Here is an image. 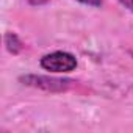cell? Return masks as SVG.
Instances as JSON below:
<instances>
[{
	"instance_id": "obj_1",
	"label": "cell",
	"mask_w": 133,
	"mask_h": 133,
	"mask_svg": "<svg viewBox=\"0 0 133 133\" xmlns=\"http://www.w3.org/2000/svg\"><path fill=\"white\" fill-rule=\"evenodd\" d=\"M39 64L44 71L55 72V74H68V72H72L77 69L78 61H77L75 55H72L69 52L56 50V52L44 55L41 58Z\"/></svg>"
},
{
	"instance_id": "obj_2",
	"label": "cell",
	"mask_w": 133,
	"mask_h": 133,
	"mask_svg": "<svg viewBox=\"0 0 133 133\" xmlns=\"http://www.w3.org/2000/svg\"><path fill=\"white\" fill-rule=\"evenodd\" d=\"M19 82L25 86L36 88L45 92H64L72 85V80H68V78H56L50 75H36V74L21 75Z\"/></svg>"
},
{
	"instance_id": "obj_3",
	"label": "cell",
	"mask_w": 133,
	"mask_h": 133,
	"mask_svg": "<svg viewBox=\"0 0 133 133\" xmlns=\"http://www.w3.org/2000/svg\"><path fill=\"white\" fill-rule=\"evenodd\" d=\"M3 44H5V47H6V50L11 53V55H19L22 50H24V42H22V39L16 35V33H13V31H6L5 33V36H3Z\"/></svg>"
},
{
	"instance_id": "obj_4",
	"label": "cell",
	"mask_w": 133,
	"mask_h": 133,
	"mask_svg": "<svg viewBox=\"0 0 133 133\" xmlns=\"http://www.w3.org/2000/svg\"><path fill=\"white\" fill-rule=\"evenodd\" d=\"M75 2L88 5V6H92V8H100L103 5V0H75Z\"/></svg>"
},
{
	"instance_id": "obj_5",
	"label": "cell",
	"mask_w": 133,
	"mask_h": 133,
	"mask_svg": "<svg viewBox=\"0 0 133 133\" xmlns=\"http://www.w3.org/2000/svg\"><path fill=\"white\" fill-rule=\"evenodd\" d=\"M117 2H119L122 6H125L128 11H131V13H133V0H117Z\"/></svg>"
},
{
	"instance_id": "obj_6",
	"label": "cell",
	"mask_w": 133,
	"mask_h": 133,
	"mask_svg": "<svg viewBox=\"0 0 133 133\" xmlns=\"http://www.w3.org/2000/svg\"><path fill=\"white\" fill-rule=\"evenodd\" d=\"M49 2H50V0H28V3L33 5V6H42V5H45Z\"/></svg>"
}]
</instances>
